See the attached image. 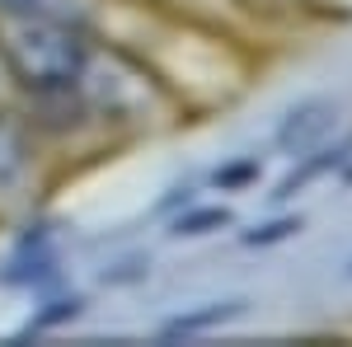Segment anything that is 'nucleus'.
<instances>
[{
	"instance_id": "nucleus-1",
	"label": "nucleus",
	"mask_w": 352,
	"mask_h": 347,
	"mask_svg": "<svg viewBox=\"0 0 352 347\" xmlns=\"http://www.w3.org/2000/svg\"><path fill=\"white\" fill-rule=\"evenodd\" d=\"M5 61L10 71L38 89V94H56L85 80L89 66V47H85L76 24H56V19H14L5 28Z\"/></svg>"
},
{
	"instance_id": "nucleus-2",
	"label": "nucleus",
	"mask_w": 352,
	"mask_h": 347,
	"mask_svg": "<svg viewBox=\"0 0 352 347\" xmlns=\"http://www.w3.org/2000/svg\"><path fill=\"white\" fill-rule=\"evenodd\" d=\"M28 179H33L28 136L10 113H0V212H14L28 197Z\"/></svg>"
},
{
	"instance_id": "nucleus-3",
	"label": "nucleus",
	"mask_w": 352,
	"mask_h": 347,
	"mask_svg": "<svg viewBox=\"0 0 352 347\" xmlns=\"http://www.w3.org/2000/svg\"><path fill=\"white\" fill-rule=\"evenodd\" d=\"M5 19H56V24L85 28L89 19V0H0Z\"/></svg>"
},
{
	"instance_id": "nucleus-4",
	"label": "nucleus",
	"mask_w": 352,
	"mask_h": 347,
	"mask_svg": "<svg viewBox=\"0 0 352 347\" xmlns=\"http://www.w3.org/2000/svg\"><path fill=\"white\" fill-rule=\"evenodd\" d=\"M324 113H329L324 104H315V108H305V113H300V122L292 117V122L282 127V146H296V150H300L315 132H324Z\"/></svg>"
},
{
	"instance_id": "nucleus-5",
	"label": "nucleus",
	"mask_w": 352,
	"mask_h": 347,
	"mask_svg": "<svg viewBox=\"0 0 352 347\" xmlns=\"http://www.w3.org/2000/svg\"><path fill=\"white\" fill-rule=\"evenodd\" d=\"M207 225H226V212H202V216H192V221H179L174 235H202Z\"/></svg>"
},
{
	"instance_id": "nucleus-6",
	"label": "nucleus",
	"mask_w": 352,
	"mask_h": 347,
	"mask_svg": "<svg viewBox=\"0 0 352 347\" xmlns=\"http://www.w3.org/2000/svg\"><path fill=\"white\" fill-rule=\"evenodd\" d=\"M292 230H296V221H277V225H268L263 235H254L249 244H268V240H282V235H292Z\"/></svg>"
}]
</instances>
